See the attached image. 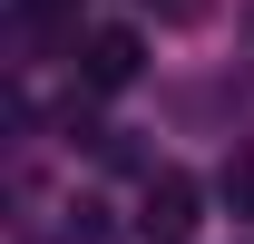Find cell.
Returning <instances> with one entry per match:
<instances>
[{"label":"cell","instance_id":"6da1fadb","mask_svg":"<svg viewBox=\"0 0 254 244\" xmlns=\"http://www.w3.org/2000/svg\"><path fill=\"white\" fill-rule=\"evenodd\" d=\"M195 205H205V195H195V176H176V166H157V176L137 185V235H147V244H186L195 225H205Z\"/></svg>","mask_w":254,"mask_h":244},{"label":"cell","instance_id":"7a4b0ae2","mask_svg":"<svg viewBox=\"0 0 254 244\" xmlns=\"http://www.w3.org/2000/svg\"><path fill=\"white\" fill-rule=\"evenodd\" d=\"M137 68H147V39L137 30H88L78 39V88L118 98V88H137Z\"/></svg>","mask_w":254,"mask_h":244},{"label":"cell","instance_id":"3957f363","mask_svg":"<svg viewBox=\"0 0 254 244\" xmlns=\"http://www.w3.org/2000/svg\"><path fill=\"white\" fill-rule=\"evenodd\" d=\"M225 205L254 225V147H245V156H225Z\"/></svg>","mask_w":254,"mask_h":244},{"label":"cell","instance_id":"277c9868","mask_svg":"<svg viewBox=\"0 0 254 244\" xmlns=\"http://www.w3.org/2000/svg\"><path fill=\"white\" fill-rule=\"evenodd\" d=\"M68 10H78V0H20V20H39V30H49V20H68Z\"/></svg>","mask_w":254,"mask_h":244}]
</instances>
